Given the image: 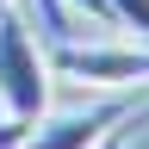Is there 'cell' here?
Instances as JSON below:
<instances>
[{
    "label": "cell",
    "instance_id": "1",
    "mask_svg": "<svg viewBox=\"0 0 149 149\" xmlns=\"http://www.w3.org/2000/svg\"><path fill=\"white\" fill-rule=\"evenodd\" d=\"M0 106L31 124L50 112V56L19 6L0 13Z\"/></svg>",
    "mask_w": 149,
    "mask_h": 149
},
{
    "label": "cell",
    "instance_id": "2",
    "mask_svg": "<svg viewBox=\"0 0 149 149\" xmlns=\"http://www.w3.org/2000/svg\"><path fill=\"white\" fill-rule=\"evenodd\" d=\"M50 74L81 87H149V44H56Z\"/></svg>",
    "mask_w": 149,
    "mask_h": 149
},
{
    "label": "cell",
    "instance_id": "3",
    "mask_svg": "<svg viewBox=\"0 0 149 149\" xmlns=\"http://www.w3.org/2000/svg\"><path fill=\"white\" fill-rule=\"evenodd\" d=\"M124 112H130V106H112V100H106V106H87V112H62V118H50V112H44L19 149H93L112 124L124 118Z\"/></svg>",
    "mask_w": 149,
    "mask_h": 149
},
{
    "label": "cell",
    "instance_id": "4",
    "mask_svg": "<svg viewBox=\"0 0 149 149\" xmlns=\"http://www.w3.org/2000/svg\"><path fill=\"white\" fill-rule=\"evenodd\" d=\"M106 25L137 31V44H149V0H106Z\"/></svg>",
    "mask_w": 149,
    "mask_h": 149
},
{
    "label": "cell",
    "instance_id": "5",
    "mask_svg": "<svg viewBox=\"0 0 149 149\" xmlns=\"http://www.w3.org/2000/svg\"><path fill=\"white\" fill-rule=\"evenodd\" d=\"M25 137H31V118H13L6 112V118H0V149H19Z\"/></svg>",
    "mask_w": 149,
    "mask_h": 149
},
{
    "label": "cell",
    "instance_id": "6",
    "mask_svg": "<svg viewBox=\"0 0 149 149\" xmlns=\"http://www.w3.org/2000/svg\"><path fill=\"white\" fill-rule=\"evenodd\" d=\"M130 118H137V112H124V118L112 124V130H106V137L93 143V149H130Z\"/></svg>",
    "mask_w": 149,
    "mask_h": 149
},
{
    "label": "cell",
    "instance_id": "7",
    "mask_svg": "<svg viewBox=\"0 0 149 149\" xmlns=\"http://www.w3.org/2000/svg\"><path fill=\"white\" fill-rule=\"evenodd\" d=\"M62 6H74V13H87L93 25H106V0H62Z\"/></svg>",
    "mask_w": 149,
    "mask_h": 149
},
{
    "label": "cell",
    "instance_id": "8",
    "mask_svg": "<svg viewBox=\"0 0 149 149\" xmlns=\"http://www.w3.org/2000/svg\"><path fill=\"white\" fill-rule=\"evenodd\" d=\"M6 6H13V0H0V13H6Z\"/></svg>",
    "mask_w": 149,
    "mask_h": 149
},
{
    "label": "cell",
    "instance_id": "9",
    "mask_svg": "<svg viewBox=\"0 0 149 149\" xmlns=\"http://www.w3.org/2000/svg\"><path fill=\"white\" fill-rule=\"evenodd\" d=\"M0 118H6V106H0Z\"/></svg>",
    "mask_w": 149,
    "mask_h": 149
}]
</instances>
